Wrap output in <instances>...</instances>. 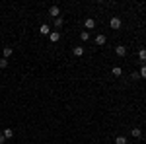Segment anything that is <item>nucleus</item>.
Here are the masks:
<instances>
[{"label": "nucleus", "instance_id": "6", "mask_svg": "<svg viewBox=\"0 0 146 144\" xmlns=\"http://www.w3.org/2000/svg\"><path fill=\"white\" fill-rule=\"evenodd\" d=\"M84 25H86V29H94V27H96V20H94V18H88Z\"/></svg>", "mask_w": 146, "mask_h": 144}, {"label": "nucleus", "instance_id": "2", "mask_svg": "<svg viewBox=\"0 0 146 144\" xmlns=\"http://www.w3.org/2000/svg\"><path fill=\"white\" fill-rule=\"evenodd\" d=\"M49 16H51V18H60V8H58V6H51V8H49Z\"/></svg>", "mask_w": 146, "mask_h": 144}, {"label": "nucleus", "instance_id": "5", "mask_svg": "<svg viewBox=\"0 0 146 144\" xmlns=\"http://www.w3.org/2000/svg\"><path fill=\"white\" fill-rule=\"evenodd\" d=\"M39 33H41V35H49V33H51V27H49L47 23H43V25L39 27Z\"/></svg>", "mask_w": 146, "mask_h": 144}, {"label": "nucleus", "instance_id": "12", "mask_svg": "<svg viewBox=\"0 0 146 144\" xmlns=\"http://www.w3.org/2000/svg\"><path fill=\"white\" fill-rule=\"evenodd\" d=\"M111 74H113V76H121V74H123V70H121L119 66H113L111 68Z\"/></svg>", "mask_w": 146, "mask_h": 144}, {"label": "nucleus", "instance_id": "20", "mask_svg": "<svg viewBox=\"0 0 146 144\" xmlns=\"http://www.w3.org/2000/svg\"><path fill=\"white\" fill-rule=\"evenodd\" d=\"M6 142V138H4V133H0V144H4Z\"/></svg>", "mask_w": 146, "mask_h": 144}, {"label": "nucleus", "instance_id": "11", "mask_svg": "<svg viewBox=\"0 0 146 144\" xmlns=\"http://www.w3.org/2000/svg\"><path fill=\"white\" fill-rule=\"evenodd\" d=\"M133 136H135V138H140V136H142V131H140V129H138V127H135V129H133Z\"/></svg>", "mask_w": 146, "mask_h": 144}, {"label": "nucleus", "instance_id": "1", "mask_svg": "<svg viewBox=\"0 0 146 144\" xmlns=\"http://www.w3.org/2000/svg\"><path fill=\"white\" fill-rule=\"evenodd\" d=\"M109 27H111V29H119V27H121V18L113 16L111 20H109Z\"/></svg>", "mask_w": 146, "mask_h": 144}, {"label": "nucleus", "instance_id": "7", "mask_svg": "<svg viewBox=\"0 0 146 144\" xmlns=\"http://www.w3.org/2000/svg\"><path fill=\"white\" fill-rule=\"evenodd\" d=\"M107 43V37H105V35H98V37H96V45H105Z\"/></svg>", "mask_w": 146, "mask_h": 144}, {"label": "nucleus", "instance_id": "3", "mask_svg": "<svg viewBox=\"0 0 146 144\" xmlns=\"http://www.w3.org/2000/svg\"><path fill=\"white\" fill-rule=\"evenodd\" d=\"M115 53H117L119 56H125V55H127V47H123V45H117V47H115Z\"/></svg>", "mask_w": 146, "mask_h": 144}, {"label": "nucleus", "instance_id": "8", "mask_svg": "<svg viewBox=\"0 0 146 144\" xmlns=\"http://www.w3.org/2000/svg\"><path fill=\"white\" fill-rule=\"evenodd\" d=\"M49 39H51L53 43H56V41L60 39V33H58V31H51V33H49Z\"/></svg>", "mask_w": 146, "mask_h": 144}, {"label": "nucleus", "instance_id": "19", "mask_svg": "<svg viewBox=\"0 0 146 144\" xmlns=\"http://www.w3.org/2000/svg\"><path fill=\"white\" fill-rule=\"evenodd\" d=\"M133 80H140V74L138 72H133Z\"/></svg>", "mask_w": 146, "mask_h": 144}, {"label": "nucleus", "instance_id": "13", "mask_svg": "<svg viewBox=\"0 0 146 144\" xmlns=\"http://www.w3.org/2000/svg\"><path fill=\"white\" fill-rule=\"evenodd\" d=\"M12 136H14V131L12 129H6L4 131V138H12Z\"/></svg>", "mask_w": 146, "mask_h": 144}, {"label": "nucleus", "instance_id": "18", "mask_svg": "<svg viewBox=\"0 0 146 144\" xmlns=\"http://www.w3.org/2000/svg\"><path fill=\"white\" fill-rule=\"evenodd\" d=\"M8 66V58H0V68H6Z\"/></svg>", "mask_w": 146, "mask_h": 144}, {"label": "nucleus", "instance_id": "10", "mask_svg": "<svg viewBox=\"0 0 146 144\" xmlns=\"http://www.w3.org/2000/svg\"><path fill=\"white\" fill-rule=\"evenodd\" d=\"M72 53H74V56H82V55H84V49H82V47H74Z\"/></svg>", "mask_w": 146, "mask_h": 144}, {"label": "nucleus", "instance_id": "17", "mask_svg": "<svg viewBox=\"0 0 146 144\" xmlns=\"http://www.w3.org/2000/svg\"><path fill=\"white\" fill-rule=\"evenodd\" d=\"M138 74H140V78H146V64L140 66V72H138Z\"/></svg>", "mask_w": 146, "mask_h": 144}, {"label": "nucleus", "instance_id": "14", "mask_svg": "<svg viewBox=\"0 0 146 144\" xmlns=\"http://www.w3.org/2000/svg\"><path fill=\"white\" fill-rule=\"evenodd\" d=\"M115 144H127V138L125 136H117L115 138Z\"/></svg>", "mask_w": 146, "mask_h": 144}, {"label": "nucleus", "instance_id": "9", "mask_svg": "<svg viewBox=\"0 0 146 144\" xmlns=\"http://www.w3.org/2000/svg\"><path fill=\"white\" fill-rule=\"evenodd\" d=\"M2 53H4V58H8V56L14 53V49H12V47H4V49H2Z\"/></svg>", "mask_w": 146, "mask_h": 144}, {"label": "nucleus", "instance_id": "4", "mask_svg": "<svg viewBox=\"0 0 146 144\" xmlns=\"http://www.w3.org/2000/svg\"><path fill=\"white\" fill-rule=\"evenodd\" d=\"M138 58H140V62H142V64L146 62V49H144V47H140V49H138Z\"/></svg>", "mask_w": 146, "mask_h": 144}, {"label": "nucleus", "instance_id": "16", "mask_svg": "<svg viewBox=\"0 0 146 144\" xmlns=\"http://www.w3.org/2000/svg\"><path fill=\"white\" fill-rule=\"evenodd\" d=\"M62 23H64V18H56V20H55V25H56V27H62Z\"/></svg>", "mask_w": 146, "mask_h": 144}, {"label": "nucleus", "instance_id": "15", "mask_svg": "<svg viewBox=\"0 0 146 144\" xmlns=\"http://www.w3.org/2000/svg\"><path fill=\"white\" fill-rule=\"evenodd\" d=\"M80 39H82V41H88V39H90V33H88V31H82V33H80Z\"/></svg>", "mask_w": 146, "mask_h": 144}]
</instances>
